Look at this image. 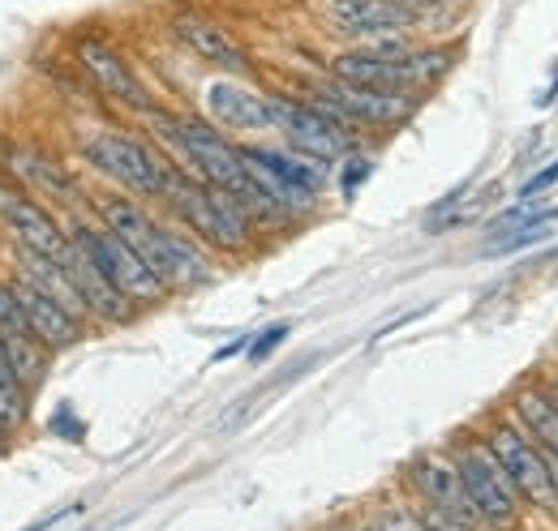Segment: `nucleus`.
<instances>
[{"label":"nucleus","mask_w":558,"mask_h":531,"mask_svg":"<svg viewBox=\"0 0 558 531\" xmlns=\"http://www.w3.org/2000/svg\"><path fill=\"white\" fill-rule=\"evenodd\" d=\"M163 201L172 206V214L190 227L194 240H203L207 249H219V254H241L254 245V219L250 210L241 206L236 194L228 189H215L207 181L190 176V172H172L168 189H163Z\"/></svg>","instance_id":"nucleus-1"},{"label":"nucleus","mask_w":558,"mask_h":531,"mask_svg":"<svg viewBox=\"0 0 558 531\" xmlns=\"http://www.w3.org/2000/svg\"><path fill=\"white\" fill-rule=\"evenodd\" d=\"M77 155L90 172L121 185L130 198L163 201V189L177 172V163H168L163 150L134 129H90L77 141Z\"/></svg>","instance_id":"nucleus-2"},{"label":"nucleus","mask_w":558,"mask_h":531,"mask_svg":"<svg viewBox=\"0 0 558 531\" xmlns=\"http://www.w3.org/2000/svg\"><path fill=\"white\" fill-rule=\"evenodd\" d=\"M70 240L90 258V262L99 266L108 279H112V287L134 305H159V300H168L172 292H168V283L146 266L134 245H125L117 232H108L99 219H82V223H70Z\"/></svg>","instance_id":"nucleus-3"},{"label":"nucleus","mask_w":558,"mask_h":531,"mask_svg":"<svg viewBox=\"0 0 558 531\" xmlns=\"http://www.w3.org/2000/svg\"><path fill=\"white\" fill-rule=\"evenodd\" d=\"M267 108H271V133H279L292 150H305V155L327 159V163H340L344 155L356 150V129L336 121L310 95L267 90Z\"/></svg>","instance_id":"nucleus-4"},{"label":"nucleus","mask_w":558,"mask_h":531,"mask_svg":"<svg viewBox=\"0 0 558 531\" xmlns=\"http://www.w3.org/2000/svg\"><path fill=\"white\" fill-rule=\"evenodd\" d=\"M70 57H73V69H77L104 99H112L117 108H130V112H138V116H146L150 108H159L155 95H150V86L142 82V73L134 69V61H130L108 35H99V30H77V35H70Z\"/></svg>","instance_id":"nucleus-5"},{"label":"nucleus","mask_w":558,"mask_h":531,"mask_svg":"<svg viewBox=\"0 0 558 531\" xmlns=\"http://www.w3.org/2000/svg\"><path fill=\"white\" fill-rule=\"evenodd\" d=\"M310 99L318 108H327L336 121H344L349 129H396L404 125L413 112L421 108V95L409 90H374V86H352L340 77H318L310 86Z\"/></svg>","instance_id":"nucleus-6"},{"label":"nucleus","mask_w":558,"mask_h":531,"mask_svg":"<svg viewBox=\"0 0 558 531\" xmlns=\"http://www.w3.org/2000/svg\"><path fill=\"white\" fill-rule=\"evenodd\" d=\"M486 446L489 455L502 464L507 480L515 484V493L542 510H558V484H555V467L546 459V450L511 420H498L489 424L486 433Z\"/></svg>","instance_id":"nucleus-7"},{"label":"nucleus","mask_w":558,"mask_h":531,"mask_svg":"<svg viewBox=\"0 0 558 531\" xmlns=\"http://www.w3.org/2000/svg\"><path fill=\"white\" fill-rule=\"evenodd\" d=\"M451 459H456V471H460V484H464V493H469L473 515L494 523V528H507V523L515 519L520 493H515V484L507 480L502 464L489 455L486 442H464V446H456Z\"/></svg>","instance_id":"nucleus-8"},{"label":"nucleus","mask_w":558,"mask_h":531,"mask_svg":"<svg viewBox=\"0 0 558 531\" xmlns=\"http://www.w3.org/2000/svg\"><path fill=\"white\" fill-rule=\"evenodd\" d=\"M0 223L13 232V245H26L57 262L70 258V227L52 214V206H44V198H35L9 176H0Z\"/></svg>","instance_id":"nucleus-9"},{"label":"nucleus","mask_w":558,"mask_h":531,"mask_svg":"<svg viewBox=\"0 0 558 531\" xmlns=\"http://www.w3.org/2000/svg\"><path fill=\"white\" fill-rule=\"evenodd\" d=\"M318 17L349 39L352 48L374 44V39H391V35H413L421 26V17L400 4V0H314Z\"/></svg>","instance_id":"nucleus-10"},{"label":"nucleus","mask_w":558,"mask_h":531,"mask_svg":"<svg viewBox=\"0 0 558 531\" xmlns=\"http://www.w3.org/2000/svg\"><path fill=\"white\" fill-rule=\"evenodd\" d=\"M168 35L177 39V48H185L203 65L219 69L223 77H241V73L254 69L250 48L223 22H215L210 13H203V9H177L168 17Z\"/></svg>","instance_id":"nucleus-11"},{"label":"nucleus","mask_w":558,"mask_h":531,"mask_svg":"<svg viewBox=\"0 0 558 531\" xmlns=\"http://www.w3.org/2000/svg\"><path fill=\"white\" fill-rule=\"evenodd\" d=\"M207 121L223 133H271V108L267 95L236 82V77H215L203 90Z\"/></svg>","instance_id":"nucleus-12"},{"label":"nucleus","mask_w":558,"mask_h":531,"mask_svg":"<svg viewBox=\"0 0 558 531\" xmlns=\"http://www.w3.org/2000/svg\"><path fill=\"white\" fill-rule=\"evenodd\" d=\"M0 172L9 181H17L22 189H31L35 198H44V194H48V201L82 198V185H77V176H73L70 168H61L57 159H48L35 146H9L4 159H0Z\"/></svg>","instance_id":"nucleus-13"},{"label":"nucleus","mask_w":558,"mask_h":531,"mask_svg":"<svg viewBox=\"0 0 558 531\" xmlns=\"http://www.w3.org/2000/svg\"><path fill=\"white\" fill-rule=\"evenodd\" d=\"M13 287H17V300H22V313H26V326L31 334L52 347V351H65V347H77L82 334H86V322H77L65 305H57L52 296H44L39 287H31L26 279L13 274Z\"/></svg>","instance_id":"nucleus-14"},{"label":"nucleus","mask_w":558,"mask_h":531,"mask_svg":"<svg viewBox=\"0 0 558 531\" xmlns=\"http://www.w3.org/2000/svg\"><path fill=\"white\" fill-rule=\"evenodd\" d=\"M65 270H70V279L77 283V292H82V300H86V309H90V322H104V326H125L130 318H134V305L112 287V279L99 270V266L90 262L77 245L70 240V258H65Z\"/></svg>","instance_id":"nucleus-15"},{"label":"nucleus","mask_w":558,"mask_h":531,"mask_svg":"<svg viewBox=\"0 0 558 531\" xmlns=\"http://www.w3.org/2000/svg\"><path fill=\"white\" fill-rule=\"evenodd\" d=\"M409 476H413V489L425 497V506H434V510H442V515H451V519H464V523L477 519L473 506H469V493H464V484H460L456 459L425 455V459L413 464Z\"/></svg>","instance_id":"nucleus-16"},{"label":"nucleus","mask_w":558,"mask_h":531,"mask_svg":"<svg viewBox=\"0 0 558 531\" xmlns=\"http://www.w3.org/2000/svg\"><path fill=\"white\" fill-rule=\"evenodd\" d=\"M515 420H520V429L542 446V450H555L558 455V403L546 391H537V386H524V391H515Z\"/></svg>","instance_id":"nucleus-17"},{"label":"nucleus","mask_w":558,"mask_h":531,"mask_svg":"<svg viewBox=\"0 0 558 531\" xmlns=\"http://www.w3.org/2000/svg\"><path fill=\"white\" fill-rule=\"evenodd\" d=\"M4 360H9L13 382L35 395L52 369V347H44L35 334H13V338H4Z\"/></svg>","instance_id":"nucleus-18"},{"label":"nucleus","mask_w":558,"mask_h":531,"mask_svg":"<svg viewBox=\"0 0 558 531\" xmlns=\"http://www.w3.org/2000/svg\"><path fill=\"white\" fill-rule=\"evenodd\" d=\"M456 65V48L447 44H413L404 57V86L413 95H425L429 86H438Z\"/></svg>","instance_id":"nucleus-19"},{"label":"nucleus","mask_w":558,"mask_h":531,"mask_svg":"<svg viewBox=\"0 0 558 531\" xmlns=\"http://www.w3.org/2000/svg\"><path fill=\"white\" fill-rule=\"evenodd\" d=\"M0 424L9 433H22L31 424V391L17 386L9 373H0Z\"/></svg>","instance_id":"nucleus-20"},{"label":"nucleus","mask_w":558,"mask_h":531,"mask_svg":"<svg viewBox=\"0 0 558 531\" xmlns=\"http://www.w3.org/2000/svg\"><path fill=\"white\" fill-rule=\"evenodd\" d=\"M13 334H31V326H26L13 279H0V338H13Z\"/></svg>","instance_id":"nucleus-21"},{"label":"nucleus","mask_w":558,"mask_h":531,"mask_svg":"<svg viewBox=\"0 0 558 531\" xmlns=\"http://www.w3.org/2000/svg\"><path fill=\"white\" fill-rule=\"evenodd\" d=\"M340 163H344V176H340V189H344V198H352V194H356V185H361V181H365V176L374 172V163H369L365 155H356V150H352V155H344Z\"/></svg>","instance_id":"nucleus-22"},{"label":"nucleus","mask_w":558,"mask_h":531,"mask_svg":"<svg viewBox=\"0 0 558 531\" xmlns=\"http://www.w3.org/2000/svg\"><path fill=\"white\" fill-rule=\"evenodd\" d=\"M374 531H425L421 515H409V510H383Z\"/></svg>","instance_id":"nucleus-23"},{"label":"nucleus","mask_w":558,"mask_h":531,"mask_svg":"<svg viewBox=\"0 0 558 531\" xmlns=\"http://www.w3.org/2000/svg\"><path fill=\"white\" fill-rule=\"evenodd\" d=\"M555 185H558V159L550 163V168H542V172L520 189V198L529 201V198H537V194H546V189H555Z\"/></svg>","instance_id":"nucleus-24"},{"label":"nucleus","mask_w":558,"mask_h":531,"mask_svg":"<svg viewBox=\"0 0 558 531\" xmlns=\"http://www.w3.org/2000/svg\"><path fill=\"white\" fill-rule=\"evenodd\" d=\"M421 523H425V531H469L464 519H451V515H442V510H434V506L421 515Z\"/></svg>","instance_id":"nucleus-25"},{"label":"nucleus","mask_w":558,"mask_h":531,"mask_svg":"<svg viewBox=\"0 0 558 531\" xmlns=\"http://www.w3.org/2000/svg\"><path fill=\"white\" fill-rule=\"evenodd\" d=\"M283 334H288V326H271L267 334H258V347H250V356H254V360H258V356H267L279 338H283Z\"/></svg>","instance_id":"nucleus-26"},{"label":"nucleus","mask_w":558,"mask_h":531,"mask_svg":"<svg viewBox=\"0 0 558 531\" xmlns=\"http://www.w3.org/2000/svg\"><path fill=\"white\" fill-rule=\"evenodd\" d=\"M82 506H70V510H61V515H48V519H39V523H31V528H22V531H48V528H57L61 519H70V515H77Z\"/></svg>","instance_id":"nucleus-27"},{"label":"nucleus","mask_w":558,"mask_h":531,"mask_svg":"<svg viewBox=\"0 0 558 531\" xmlns=\"http://www.w3.org/2000/svg\"><path fill=\"white\" fill-rule=\"evenodd\" d=\"M400 4H409L421 22H425V13H434V9H442V4H451V0H400Z\"/></svg>","instance_id":"nucleus-28"},{"label":"nucleus","mask_w":558,"mask_h":531,"mask_svg":"<svg viewBox=\"0 0 558 531\" xmlns=\"http://www.w3.org/2000/svg\"><path fill=\"white\" fill-rule=\"evenodd\" d=\"M9 437H13V433H9V429H4V424H0V455H4V450H9Z\"/></svg>","instance_id":"nucleus-29"},{"label":"nucleus","mask_w":558,"mask_h":531,"mask_svg":"<svg viewBox=\"0 0 558 531\" xmlns=\"http://www.w3.org/2000/svg\"><path fill=\"white\" fill-rule=\"evenodd\" d=\"M0 373H9V360H4V338H0ZM13 378V373H9Z\"/></svg>","instance_id":"nucleus-30"},{"label":"nucleus","mask_w":558,"mask_h":531,"mask_svg":"<svg viewBox=\"0 0 558 531\" xmlns=\"http://www.w3.org/2000/svg\"><path fill=\"white\" fill-rule=\"evenodd\" d=\"M546 459H550V467H555V484H558V455L555 450H546Z\"/></svg>","instance_id":"nucleus-31"},{"label":"nucleus","mask_w":558,"mask_h":531,"mask_svg":"<svg viewBox=\"0 0 558 531\" xmlns=\"http://www.w3.org/2000/svg\"><path fill=\"white\" fill-rule=\"evenodd\" d=\"M365 531H374V528H365Z\"/></svg>","instance_id":"nucleus-32"}]
</instances>
